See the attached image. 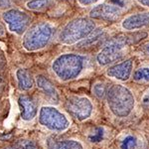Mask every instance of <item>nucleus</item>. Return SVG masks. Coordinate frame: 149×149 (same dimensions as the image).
Segmentation results:
<instances>
[{"mask_svg":"<svg viewBox=\"0 0 149 149\" xmlns=\"http://www.w3.org/2000/svg\"><path fill=\"white\" fill-rule=\"evenodd\" d=\"M86 65V58L79 54H63L52 64L55 74L63 81H68L78 78L83 73Z\"/></svg>","mask_w":149,"mask_h":149,"instance_id":"1","label":"nucleus"},{"mask_svg":"<svg viewBox=\"0 0 149 149\" xmlns=\"http://www.w3.org/2000/svg\"><path fill=\"white\" fill-rule=\"evenodd\" d=\"M107 100L110 111L117 117H127L135 105L132 93L122 85H113L109 88Z\"/></svg>","mask_w":149,"mask_h":149,"instance_id":"2","label":"nucleus"},{"mask_svg":"<svg viewBox=\"0 0 149 149\" xmlns=\"http://www.w3.org/2000/svg\"><path fill=\"white\" fill-rule=\"evenodd\" d=\"M55 27L50 23L40 22L28 29L23 38V47L29 52L37 51L46 47L51 42Z\"/></svg>","mask_w":149,"mask_h":149,"instance_id":"3","label":"nucleus"},{"mask_svg":"<svg viewBox=\"0 0 149 149\" xmlns=\"http://www.w3.org/2000/svg\"><path fill=\"white\" fill-rule=\"evenodd\" d=\"M95 30V23L92 19L81 17L69 22L63 28L59 39L63 44L72 45L83 41Z\"/></svg>","mask_w":149,"mask_h":149,"instance_id":"4","label":"nucleus"},{"mask_svg":"<svg viewBox=\"0 0 149 149\" xmlns=\"http://www.w3.org/2000/svg\"><path fill=\"white\" fill-rule=\"evenodd\" d=\"M39 122L49 130L63 132L69 128L70 121L67 116L54 107H42L39 111Z\"/></svg>","mask_w":149,"mask_h":149,"instance_id":"5","label":"nucleus"},{"mask_svg":"<svg viewBox=\"0 0 149 149\" xmlns=\"http://www.w3.org/2000/svg\"><path fill=\"white\" fill-rule=\"evenodd\" d=\"M66 109L72 116L81 121L92 115L93 107L86 97H70L66 102Z\"/></svg>","mask_w":149,"mask_h":149,"instance_id":"6","label":"nucleus"},{"mask_svg":"<svg viewBox=\"0 0 149 149\" xmlns=\"http://www.w3.org/2000/svg\"><path fill=\"white\" fill-rule=\"evenodd\" d=\"M125 45L115 41L113 38L109 40V42L104 45L102 51L97 54V62L100 66H107V65L113 64L120 60L124 55V49Z\"/></svg>","mask_w":149,"mask_h":149,"instance_id":"7","label":"nucleus"},{"mask_svg":"<svg viewBox=\"0 0 149 149\" xmlns=\"http://www.w3.org/2000/svg\"><path fill=\"white\" fill-rule=\"evenodd\" d=\"M3 20L8 25L10 31L21 35L27 31L31 22V17L23 11L11 9L3 13Z\"/></svg>","mask_w":149,"mask_h":149,"instance_id":"8","label":"nucleus"},{"mask_svg":"<svg viewBox=\"0 0 149 149\" xmlns=\"http://www.w3.org/2000/svg\"><path fill=\"white\" fill-rule=\"evenodd\" d=\"M122 14V6L115 3H103L93 7L90 12L93 19L103 21H116Z\"/></svg>","mask_w":149,"mask_h":149,"instance_id":"9","label":"nucleus"},{"mask_svg":"<svg viewBox=\"0 0 149 149\" xmlns=\"http://www.w3.org/2000/svg\"><path fill=\"white\" fill-rule=\"evenodd\" d=\"M132 70H133V60L127 59L121 63L109 67L107 71V74L115 80L124 81L130 78Z\"/></svg>","mask_w":149,"mask_h":149,"instance_id":"10","label":"nucleus"},{"mask_svg":"<svg viewBox=\"0 0 149 149\" xmlns=\"http://www.w3.org/2000/svg\"><path fill=\"white\" fill-rule=\"evenodd\" d=\"M149 26V12H140L127 16L121 22V27L124 30L133 31Z\"/></svg>","mask_w":149,"mask_h":149,"instance_id":"11","label":"nucleus"},{"mask_svg":"<svg viewBox=\"0 0 149 149\" xmlns=\"http://www.w3.org/2000/svg\"><path fill=\"white\" fill-rule=\"evenodd\" d=\"M18 103L21 110V118L23 120L30 121L35 118L38 112V107L32 97L26 95H22L18 98Z\"/></svg>","mask_w":149,"mask_h":149,"instance_id":"12","label":"nucleus"},{"mask_svg":"<svg viewBox=\"0 0 149 149\" xmlns=\"http://www.w3.org/2000/svg\"><path fill=\"white\" fill-rule=\"evenodd\" d=\"M107 39V33L102 29H98V30H95L85 40L81 41L78 43L77 48L79 49H91L93 47H97L100 44H102L103 41Z\"/></svg>","mask_w":149,"mask_h":149,"instance_id":"13","label":"nucleus"},{"mask_svg":"<svg viewBox=\"0 0 149 149\" xmlns=\"http://www.w3.org/2000/svg\"><path fill=\"white\" fill-rule=\"evenodd\" d=\"M36 83H37L38 88H40L43 91V93L47 95L50 100H52L55 102H59V93H58L57 88H55L54 85L49 81L46 77L44 76H38L36 79Z\"/></svg>","mask_w":149,"mask_h":149,"instance_id":"14","label":"nucleus"},{"mask_svg":"<svg viewBox=\"0 0 149 149\" xmlns=\"http://www.w3.org/2000/svg\"><path fill=\"white\" fill-rule=\"evenodd\" d=\"M18 86L21 91H30L34 86V78L26 69H19L16 72Z\"/></svg>","mask_w":149,"mask_h":149,"instance_id":"15","label":"nucleus"},{"mask_svg":"<svg viewBox=\"0 0 149 149\" xmlns=\"http://www.w3.org/2000/svg\"><path fill=\"white\" fill-rule=\"evenodd\" d=\"M48 149H84V146L78 140H57L50 138L47 142Z\"/></svg>","mask_w":149,"mask_h":149,"instance_id":"16","label":"nucleus"},{"mask_svg":"<svg viewBox=\"0 0 149 149\" xmlns=\"http://www.w3.org/2000/svg\"><path fill=\"white\" fill-rule=\"evenodd\" d=\"M147 36L148 34L146 32H134V33H129V34L118 35L116 37H114L113 39L115 41H117V42L121 43V44L125 45V46H129V45L137 44L140 41L147 38Z\"/></svg>","mask_w":149,"mask_h":149,"instance_id":"17","label":"nucleus"},{"mask_svg":"<svg viewBox=\"0 0 149 149\" xmlns=\"http://www.w3.org/2000/svg\"><path fill=\"white\" fill-rule=\"evenodd\" d=\"M51 0H31L27 3V7L30 10L41 11L51 6Z\"/></svg>","mask_w":149,"mask_h":149,"instance_id":"18","label":"nucleus"},{"mask_svg":"<svg viewBox=\"0 0 149 149\" xmlns=\"http://www.w3.org/2000/svg\"><path fill=\"white\" fill-rule=\"evenodd\" d=\"M133 80L136 81H149V67L136 70L133 74Z\"/></svg>","mask_w":149,"mask_h":149,"instance_id":"19","label":"nucleus"},{"mask_svg":"<svg viewBox=\"0 0 149 149\" xmlns=\"http://www.w3.org/2000/svg\"><path fill=\"white\" fill-rule=\"evenodd\" d=\"M136 145H137V139L132 135H128L121 141L120 148L121 149H133L136 147Z\"/></svg>","mask_w":149,"mask_h":149,"instance_id":"20","label":"nucleus"},{"mask_svg":"<svg viewBox=\"0 0 149 149\" xmlns=\"http://www.w3.org/2000/svg\"><path fill=\"white\" fill-rule=\"evenodd\" d=\"M5 67L6 61L2 55H0V93L5 86Z\"/></svg>","mask_w":149,"mask_h":149,"instance_id":"21","label":"nucleus"},{"mask_svg":"<svg viewBox=\"0 0 149 149\" xmlns=\"http://www.w3.org/2000/svg\"><path fill=\"white\" fill-rule=\"evenodd\" d=\"M107 90H109L107 86L102 83H98L97 85H95V86H93V93H95V95L97 98L104 97L107 93Z\"/></svg>","mask_w":149,"mask_h":149,"instance_id":"22","label":"nucleus"},{"mask_svg":"<svg viewBox=\"0 0 149 149\" xmlns=\"http://www.w3.org/2000/svg\"><path fill=\"white\" fill-rule=\"evenodd\" d=\"M102 135H103V130L100 127H97V128L95 129V132L91 136L90 139L93 142H98V141H100L102 139Z\"/></svg>","mask_w":149,"mask_h":149,"instance_id":"23","label":"nucleus"},{"mask_svg":"<svg viewBox=\"0 0 149 149\" xmlns=\"http://www.w3.org/2000/svg\"><path fill=\"white\" fill-rule=\"evenodd\" d=\"M22 147L23 149H40L39 146L33 141H25L22 143Z\"/></svg>","mask_w":149,"mask_h":149,"instance_id":"24","label":"nucleus"},{"mask_svg":"<svg viewBox=\"0 0 149 149\" xmlns=\"http://www.w3.org/2000/svg\"><path fill=\"white\" fill-rule=\"evenodd\" d=\"M13 5V0H0V9L10 8Z\"/></svg>","mask_w":149,"mask_h":149,"instance_id":"25","label":"nucleus"},{"mask_svg":"<svg viewBox=\"0 0 149 149\" xmlns=\"http://www.w3.org/2000/svg\"><path fill=\"white\" fill-rule=\"evenodd\" d=\"M78 1L81 6H90V5H93V4L97 3L100 0H78Z\"/></svg>","mask_w":149,"mask_h":149,"instance_id":"26","label":"nucleus"},{"mask_svg":"<svg viewBox=\"0 0 149 149\" xmlns=\"http://www.w3.org/2000/svg\"><path fill=\"white\" fill-rule=\"evenodd\" d=\"M142 103H143L144 107H149V90L147 91V92H146L145 95H143V97H142Z\"/></svg>","mask_w":149,"mask_h":149,"instance_id":"27","label":"nucleus"},{"mask_svg":"<svg viewBox=\"0 0 149 149\" xmlns=\"http://www.w3.org/2000/svg\"><path fill=\"white\" fill-rule=\"evenodd\" d=\"M139 4L145 6V7H149V0H136Z\"/></svg>","mask_w":149,"mask_h":149,"instance_id":"28","label":"nucleus"},{"mask_svg":"<svg viewBox=\"0 0 149 149\" xmlns=\"http://www.w3.org/2000/svg\"><path fill=\"white\" fill-rule=\"evenodd\" d=\"M5 34V27H4V25L0 22V36H3Z\"/></svg>","mask_w":149,"mask_h":149,"instance_id":"29","label":"nucleus"},{"mask_svg":"<svg viewBox=\"0 0 149 149\" xmlns=\"http://www.w3.org/2000/svg\"><path fill=\"white\" fill-rule=\"evenodd\" d=\"M145 50H146V52L149 54V44L148 45H146V47H145Z\"/></svg>","mask_w":149,"mask_h":149,"instance_id":"30","label":"nucleus"},{"mask_svg":"<svg viewBox=\"0 0 149 149\" xmlns=\"http://www.w3.org/2000/svg\"><path fill=\"white\" fill-rule=\"evenodd\" d=\"M56 1H59V2H67V1H70V0H56Z\"/></svg>","mask_w":149,"mask_h":149,"instance_id":"31","label":"nucleus"},{"mask_svg":"<svg viewBox=\"0 0 149 149\" xmlns=\"http://www.w3.org/2000/svg\"><path fill=\"white\" fill-rule=\"evenodd\" d=\"M3 149H15V148H10V147H9V148H3Z\"/></svg>","mask_w":149,"mask_h":149,"instance_id":"32","label":"nucleus"}]
</instances>
